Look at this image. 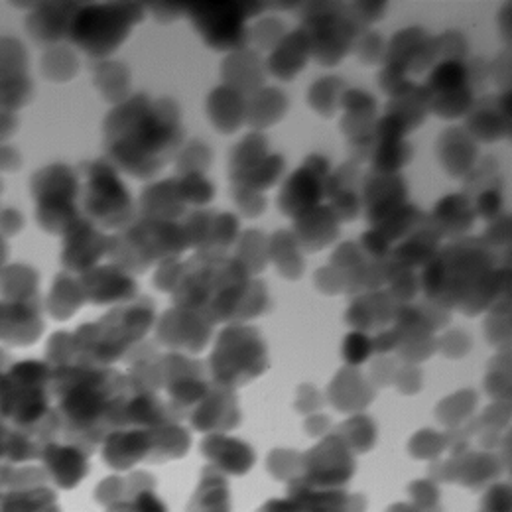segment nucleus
Here are the masks:
<instances>
[{"label": "nucleus", "instance_id": "nucleus-1", "mask_svg": "<svg viewBox=\"0 0 512 512\" xmlns=\"http://www.w3.org/2000/svg\"><path fill=\"white\" fill-rule=\"evenodd\" d=\"M138 511L140 512H164L162 511V507H160V503L154 499V497H150V495H144L140 501H138Z\"/></svg>", "mask_w": 512, "mask_h": 512}]
</instances>
